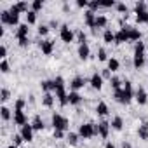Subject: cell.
<instances>
[{
  "mask_svg": "<svg viewBox=\"0 0 148 148\" xmlns=\"http://www.w3.org/2000/svg\"><path fill=\"white\" fill-rule=\"evenodd\" d=\"M64 136V131H58V129H54V138L56 139H61Z\"/></svg>",
  "mask_w": 148,
  "mask_h": 148,
  "instance_id": "816d5d0a",
  "label": "cell"
},
{
  "mask_svg": "<svg viewBox=\"0 0 148 148\" xmlns=\"http://www.w3.org/2000/svg\"><path fill=\"white\" fill-rule=\"evenodd\" d=\"M103 40H105V44H112V42H115V33H113L112 30H105V33H103Z\"/></svg>",
  "mask_w": 148,
  "mask_h": 148,
  "instance_id": "484cf974",
  "label": "cell"
},
{
  "mask_svg": "<svg viewBox=\"0 0 148 148\" xmlns=\"http://www.w3.org/2000/svg\"><path fill=\"white\" fill-rule=\"evenodd\" d=\"M101 7V2H89V11H96V9H99Z\"/></svg>",
  "mask_w": 148,
  "mask_h": 148,
  "instance_id": "7dc6e473",
  "label": "cell"
},
{
  "mask_svg": "<svg viewBox=\"0 0 148 148\" xmlns=\"http://www.w3.org/2000/svg\"><path fill=\"white\" fill-rule=\"evenodd\" d=\"M9 148H18V146H16V145H11V146H9Z\"/></svg>",
  "mask_w": 148,
  "mask_h": 148,
  "instance_id": "680465c9",
  "label": "cell"
},
{
  "mask_svg": "<svg viewBox=\"0 0 148 148\" xmlns=\"http://www.w3.org/2000/svg\"><path fill=\"white\" fill-rule=\"evenodd\" d=\"M89 56H91V49H89V44H80V45H79V58H80L82 61H86Z\"/></svg>",
  "mask_w": 148,
  "mask_h": 148,
  "instance_id": "5bb4252c",
  "label": "cell"
},
{
  "mask_svg": "<svg viewBox=\"0 0 148 148\" xmlns=\"http://www.w3.org/2000/svg\"><path fill=\"white\" fill-rule=\"evenodd\" d=\"M106 23H108V19H106V16H96V28H105L106 26Z\"/></svg>",
  "mask_w": 148,
  "mask_h": 148,
  "instance_id": "1f68e13d",
  "label": "cell"
},
{
  "mask_svg": "<svg viewBox=\"0 0 148 148\" xmlns=\"http://www.w3.org/2000/svg\"><path fill=\"white\" fill-rule=\"evenodd\" d=\"M134 99L138 101V105H146V101H148V96H146V91H145L141 86L136 89V92H134Z\"/></svg>",
  "mask_w": 148,
  "mask_h": 148,
  "instance_id": "52a82bcc",
  "label": "cell"
},
{
  "mask_svg": "<svg viewBox=\"0 0 148 148\" xmlns=\"http://www.w3.org/2000/svg\"><path fill=\"white\" fill-rule=\"evenodd\" d=\"M110 84H112V87H113V91H119V89H122V80L119 79V77H112L110 79Z\"/></svg>",
  "mask_w": 148,
  "mask_h": 148,
  "instance_id": "f1b7e54d",
  "label": "cell"
},
{
  "mask_svg": "<svg viewBox=\"0 0 148 148\" xmlns=\"http://www.w3.org/2000/svg\"><path fill=\"white\" fill-rule=\"evenodd\" d=\"M96 113L99 115V117H106L108 115V105L106 103H98V106H96Z\"/></svg>",
  "mask_w": 148,
  "mask_h": 148,
  "instance_id": "603a6c76",
  "label": "cell"
},
{
  "mask_svg": "<svg viewBox=\"0 0 148 148\" xmlns=\"http://www.w3.org/2000/svg\"><path fill=\"white\" fill-rule=\"evenodd\" d=\"M19 134L23 136V139H25V141H28V143H30V141L33 139V127H32V124H26V125H23Z\"/></svg>",
  "mask_w": 148,
  "mask_h": 148,
  "instance_id": "9c48e42d",
  "label": "cell"
},
{
  "mask_svg": "<svg viewBox=\"0 0 148 148\" xmlns=\"http://www.w3.org/2000/svg\"><path fill=\"white\" fill-rule=\"evenodd\" d=\"M77 38H79V44H87V35L80 30V32H77Z\"/></svg>",
  "mask_w": 148,
  "mask_h": 148,
  "instance_id": "60d3db41",
  "label": "cell"
},
{
  "mask_svg": "<svg viewBox=\"0 0 148 148\" xmlns=\"http://www.w3.org/2000/svg\"><path fill=\"white\" fill-rule=\"evenodd\" d=\"M117 9H119V12H125V14H127V5H125V4H122V2L117 4Z\"/></svg>",
  "mask_w": 148,
  "mask_h": 148,
  "instance_id": "f907efd6",
  "label": "cell"
},
{
  "mask_svg": "<svg viewBox=\"0 0 148 148\" xmlns=\"http://www.w3.org/2000/svg\"><path fill=\"white\" fill-rule=\"evenodd\" d=\"M42 105L47 106V108H51V106L54 105V94H52V92H45L44 98H42Z\"/></svg>",
  "mask_w": 148,
  "mask_h": 148,
  "instance_id": "7402d4cb",
  "label": "cell"
},
{
  "mask_svg": "<svg viewBox=\"0 0 148 148\" xmlns=\"http://www.w3.org/2000/svg\"><path fill=\"white\" fill-rule=\"evenodd\" d=\"M0 58H2V59H5V58H7V47H5V45L0 47Z\"/></svg>",
  "mask_w": 148,
  "mask_h": 148,
  "instance_id": "681fc988",
  "label": "cell"
},
{
  "mask_svg": "<svg viewBox=\"0 0 148 148\" xmlns=\"http://www.w3.org/2000/svg\"><path fill=\"white\" fill-rule=\"evenodd\" d=\"M0 21L2 25H9V26H19V16L18 14H12L11 11H2L0 12Z\"/></svg>",
  "mask_w": 148,
  "mask_h": 148,
  "instance_id": "3957f363",
  "label": "cell"
},
{
  "mask_svg": "<svg viewBox=\"0 0 148 148\" xmlns=\"http://www.w3.org/2000/svg\"><path fill=\"white\" fill-rule=\"evenodd\" d=\"M26 21H28L26 25H35L37 23V12L35 11H28L26 12Z\"/></svg>",
  "mask_w": 148,
  "mask_h": 148,
  "instance_id": "4dcf8cb0",
  "label": "cell"
},
{
  "mask_svg": "<svg viewBox=\"0 0 148 148\" xmlns=\"http://www.w3.org/2000/svg\"><path fill=\"white\" fill-rule=\"evenodd\" d=\"M37 32H38V35H40V37H45V35L49 33V26H47V25H40Z\"/></svg>",
  "mask_w": 148,
  "mask_h": 148,
  "instance_id": "ab89813d",
  "label": "cell"
},
{
  "mask_svg": "<svg viewBox=\"0 0 148 148\" xmlns=\"http://www.w3.org/2000/svg\"><path fill=\"white\" fill-rule=\"evenodd\" d=\"M86 86V79L84 77H75L71 82H70V87L73 89V91H79V89H82Z\"/></svg>",
  "mask_w": 148,
  "mask_h": 148,
  "instance_id": "9a60e30c",
  "label": "cell"
},
{
  "mask_svg": "<svg viewBox=\"0 0 148 148\" xmlns=\"http://www.w3.org/2000/svg\"><path fill=\"white\" fill-rule=\"evenodd\" d=\"M9 98H11V92H9V89H5V87H4L2 91H0V99H2V101L5 103Z\"/></svg>",
  "mask_w": 148,
  "mask_h": 148,
  "instance_id": "f35d334b",
  "label": "cell"
},
{
  "mask_svg": "<svg viewBox=\"0 0 148 148\" xmlns=\"http://www.w3.org/2000/svg\"><path fill=\"white\" fill-rule=\"evenodd\" d=\"M42 7H44V2H42V0H33V2H32V11L38 12Z\"/></svg>",
  "mask_w": 148,
  "mask_h": 148,
  "instance_id": "74e56055",
  "label": "cell"
},
{
  "mask_svg": "<svg viewBox=\"0 0 148 148\" xmlns=\"http://www.w3.org/2000/svg\"><path fill=\"white\" fill-rule=\"evenodd\" d=\"M120 68V63H119V59H115V58H110L108 59V70L110 71H117Z\"/></svg>",
  "mask_w": 148,
  "mask_h": 148,
  "instance_id": "83f0119b",
  "label": "cell"
},
{
  "mask_svg": "<svg viewBox=\"0 0 148 148\" xmlns=\"http://www.w3.org/2000/svg\"><path fill=\"white\" fill-rule=\"evenodd\" d=\"M138 134H139V139L148 141V122H145V124H141V125H139Z\"/></svg>",
  "mask_w": 148,
  "mask_h": 148,
  "instance_id": "ffe728a7",
  "label": "cell"
},
{
  "mask_svg": "<svg viewBox=\"0 0 148 148\" xmlns=\"http://www.w3.org/2000/svg\"><path fill=\"white\" fill-rule=\"evenodd\" d=\"M0 113H2V119H4V120H11V117H12V113H11V110H9L7 106H2V108H0Z\"/></svg>",
  "mask_w": 148,
  "mask_h": 148,
  "instance_id": "836d02e7",
  "label": "cell"
},
{
  "mask_svg": "<svg viewBox=\"0 0 148 148\" xmlns=\"http://www.w3.org/2000/svg\"><path fill=\"white\" fill-rule=\"evenodd\" d=\"M89 84L94 87V89H101L103 87V77H101V73H92V77H91V80H89Z\"/></svg>",
  "mask_w": 148,
  "mask_h": 148,
  "instance_id": "4fadbf2b",
  "label": "cell"
},
{
  "mask_svg": "<svg viewBox=\"0 0 148 148\" xmlns=\"http://www.w3.org/2000/svg\"><path fill=\"white\" fill-rule=\"evenodd\" d=\"M40 51H42L45 56H51L52 51H54V42H52V40H42V42H40Z\"/></svg>",
  "mask_w": 148,
  "mask_h": 148,
  "instance_id": "30bf717a",
  "label": "cell"
},
{
  "mask_svg": "<svg viewBox=\"0 0 148 148\" xmlns=\"http://www.w3.org/2000/svg\"><path fill=\"white\" fill-rule=\"evenodd\" d=\"M0 71H2V73H9L11 71V66H9V61L7 59L0 61Z\"/></svg>",
  "mask_w": 148,
  "mask_h": 148,
  "instance_id": "e575fe53",
  "label": "cell"
},
{
  "mask_svg": "<svg viewBox=\"0 0 148 148\" xmlns=\"http://www.w3.org/2000/svg\"><path fill=\"white\" fill-rule=\"evenodd\" d=\"M14 124L21 125V127L28 124V119H26V115H25L23 110H14Z\"/></svg>",
  "mask_w": 148,
  "mask_h": 148,
  "instance_id": "ba28073f",
  "label": "cell"
},
{
  "mask_svg": "<svg viewBox=\"0 0 148 148\" xmlns=\"http://www.w3.org/2000/svg\"><path fill=\"white\" fill-rule=\"evenodd\" d=\"M77 5H79V7H89V2H87V0H79Z\"/></svg>",
  "mask_w": 148,
  "mask_h": 148,
  "instance_id": "db71d44e",
  "label": "cell"
},
{
  "mask_svg": "<svg viewBox=\"0 0 148 148\" xmlns=\"http://www.w3.org/2000/svg\"><path fill=\"white\" fill-rule=\"evenodd\" d=\"M32 127H33V131H42L45 125H44V120L37 115V117L33 119V122H32Z\"/></svg>",
  "mask_w": 148,
  "mask_h": 148,
  "instance_id": "d4e9b609",
  "label": "cell"
},
{
  "mask_svg": "<svg viewBox=\"0 0 148 148\" xmlns=\"http://www.w3.org/2000/svg\"><path fill=\"white\" fill-rule=\"evenodd\" d=\"M79 132H68V136H66V139H68V143L70 145H77L79 143Z\"/></svg>",
  "mask_w": 148,
  "mask_h": 148,
  "instance_id": "f546056e",
  "label": "cell"
},
{
  "mask_svg": "<svg viewBox=\"0 0 148 148\" xmlns=\"http://www.w3.org/2000/svg\"><path fill=\"white\" fill-rule=\"evenodd\" d=\"M18 42H19V45H21V47H26V45L30 44V40H28V38H21V40H18Z\"/></svg>",
  "mask_w": 148,
  "mask_h": 148,
  "instance_id": "11a10c76",
  "label": "cell"
},
{
  "mask_svg": "<svg viewBox=\"0 0 148 148\" xmlns=\"http://www.w3.org/2000/svg\"><path fill=\"white\" fill-rule=\"evenodd\" d=\"M59 37L64 44H71L73 40H75V33H73V30L68 26V25H63L61 30H59Z\"/></svg>",
  "mask_w": 148,
  "mask_h": 148,
  "instance_id": "5b68a950",
  "label": "cell"
},
{
  "mask_svg": "<svg viewBox=\"0 0 148 148\" xmlns=\"http://www.w3.org/2000/svg\"><path fill=\"white\" fill-rule=\"evenodd\" d=\"M101 77H103V79H112V71H110V70L106 68V70H105V71L101 73Z\"/></svg>",
  "mask_w": 148,
  "mask_h": 148,
  "instance_id": "f5cc1de1",
  "label": "cell"
},
{
  "mask_svg": "<svg viewBox=\"0 0 148 148\" xmlns=\"http://www.w3.org/2000/svg\"><path fill=\"white\" fill-rule=\"evenodd\" d=\"M129 40H132V42H139L141 40V32L138 30V28H129Z\"/></svg>",
  "mask_w": 148,
  "mask_h": 148,
  "instance_id": "44dd1931",
  "label": "cell"
},
{
  "mask_svg": "<svg viewBox=\"0 0 148 148\" xmlns=\"http://www.w3.org/2000/svg\"><path fill=\"white\" fill-rule=\"evenodd\" d=\"M122 148H132V145H131L129 141H124V143H122Z\"/></svg>",
  "mask_w": 148,
  "mask_h": 148,
  "instance_id": "9f6ffc18",
  "label": "cell"
},
{
  "mask_svg": "<svg viewBox=\"0 0 148 148\" xmlns=\"http://www.w3.org/2000/svg\"><path fill=\"white\" fill-rule=\"evenodd\" d=\"M132 64H134V68H143V64H145V52H134Z\"/></svg>",
  "mask_w": 148,
  "mask_h": 148,
  "instance_id": "2e32d148",
  "label": "cell"
},
{
  "mask_svg": "<svg viewBox=\"0 0 148 148\" xmlns=\"http://www.w3.org/2000/svg\"><path fill=\"white\" fill-rule=\"evenodd\" d=\"M112 127H113L115 131H122V127H124V120H122V117H113V120H112Z\"/></svg>",
  "mask_w": 148,
  "mask_h": 148,
  "instance_id": "4316f807",
  "label": "cell"
},
{
  "mask_svg": "<svg viewBox=\"0 0 148 148\" xmlns=\"http://www.w3.org/2000/svg\"><path fill=\"white\" fill-rule=\"evenodd\" d=\"M129 28H131V26L120 28V30L115 33V44H124V42L129 40Z\"/></svg>",
  "mask_w": 148,
  "mask_h": 148,
  "instance_id": "8992f818",
  "label": "cell"
},
{
  "mask_svg": "<svg viewBox=\"0 0 148 148\" xmlns=\"http://www.w3.org/2000/svg\"><path fill=\"white\" fill-rule=\"evenodd\" d=\"M28 32H30L28 25H19L18 30H16V37H18V40H21V38H28Z\"/></svg>",
  "mask_w": 148,
  "mask_h": 148,
  "instance_id": "ac0fdd59",
  "label": "cell"
},
{
  "mask_svg": "<svg viewBox=\"0 0 148 148\" xmlns=\"http://www.w3.org/2000/svg\"><path fill=\"white\" fill-rule=\"evenodd\" d=\"M98 59H99V61H108V54H106L105 49H99V51H98Z\"/></svg>",
  "mask_w": 148,
  "mask_h": 148,
  "instance_id": "7bdbcfd3",
  "label": "cell"
},
{
  "mask_svg": "<svg viewBox=\"0 0 148 148\" xmlns=\"http://www.w3.org/2000/svg\"><path fill=\"white\" fill-rule=\"evenodd\" d=\"M98 134H99V131H98V124H91V122H87V124H80V127H79V136L84 138V139H89V138L98 136Z\"/></svg>",
  "mask_w": 148,
  "mask_h": 148,
  "instance_id": "7a4b0ae2",
  "label": "cell"
},
{
  "mask_svg": "<svg viewBox=\"0 0 148 148\" xmlns=\"http://www.w3.org/2000/svg\"><path fill=\"white\" fill-rule=\"evenodd\" d=\"M40 87L44 92H51L52 91V80H42L40 82Z\"/></svg>",
  "mask_w": 148,
  "mask_h": 148,
  "instance_id": "d6a6232c",
  "label": "cell"
},
{
  "mask_svg": "<svg viewBox=\"0 0 148 148\" xmlns=\"http://www.w3.org/2000/svg\"><path fill=\"white\" fill-rule=\"evenodd\" d=\"M25 106H26V101H25L23 98H19V99L16 101V108H14V110H23Z\"/></svg>",
  "mask_w": 148,
  "mask_h": 148,
  "instance_id": "f6af8a7d",
  "label": "cell"
},
{
  "mask_svg": "<svg viewBox=\"0 0 148 148\" xmlns=\"http://www.w3.org/2000/svg\"><path fill=\"white\" fill-rule=\"evenodd\" d=\"M68 124H70L68 119L63 117L61 113H54V115H52V127H54V129H58V131H66V129L70 127Z\"/></svg>",
  "mask_w": 148,
  "mask_h": 148,
  "instance_id": "277c9868",
  "label": "cell"
},
{
  "mask_svg": "<svg viewBox=\"0 0 148 148\" xmlns=\"http://www.w3.org/2000/svg\"><path fill=\"white\" fill-rule=\"evenodd\" d=\"M146 25H148V19H146Z\"/></svg>",
  "mask_w": 148,
  "mask_h": 148,
  "instance_id": "91938a15",
  "label": "cell"
},
{
  "mask_svg": "<svg viewBox=\"0 0 148 148\" xmlns=\"http://www.w3.org/2000/svg\"><path fill=\"white\" fill-rule=\"evenodd\" d=\"M96 12H92V11H87L86 14H84V21H86V25L89 26V28H96Z\"/></svg>",
  "mask_w": 148,
  "mask_h": 148,
  "instance_id": "8fae6325",
  "label": "cell"
},
{
  "mask_svg": "<svg viewBox=\"0 0 148 148\" xmlns=\"http://www.w3.org/2000/svg\"><path fill=\"white\" fill-rule=\"evenodd\" d=\"M134 52H145V42H136V45H134Z\"/></svg>",
  "mask_w": 148,
  "mask_h": 148,
  "instance_id": "ee69618b",
  "label": "cell"
},
{
  "mask_svg": "<svg viewBox=\"0 0 148 148\" xmlns=\"http://www.w3.org/2000/svg\"><path fill=\"white\" fill-rule=\"evenodd\" d=\"M110 127H112V124H110V122H106V120H101V122L98 124V131H99V136H101V138H108Z\"/></svg>",
  "mask_w": 148,
  "mask_h": 148,
  "instance_id": "7c38bea8",
  "label": "cell"
},
{
  "mask_svg": "<svg viewBox=\"0 0 148 148\" xmlns=\"http://www.w3.org/2000/svg\"><path fill=\"white\" fill-rule=\"evenodd\" d=\"M139 12H148V7L145 2H136V14H139Z\"/></svg>",
  "mask_w": 148,
  "mask_h": 148,
  "instance_id": "8d00e7d4",
  "label": "cell"
},
{
  "mask_svg": "<svg viewBox=\"0 0 148 148\" xmlns=\"http://www.w3.org/2000/svg\"><path fill=\"white\" fill-rule=\"evenodd\" d=\"M12 139H14V143H12V145H16V146H19V145H21V143L25 141L21 134H14V138H12Z\"/></svg>",
  "mask_w": 148,
  "mask_h": 148,
  "instance_id": "bcb514c9",
  "label": "cell"
},
{
  "mask_svg": "<svg viewBox=\"0 0 148 148\" xmlns=\"http://www.w3.org/2000/svg\"><path fill=\"white\" fill-rule=\"evenodd\" d=\"M68 103H70V105H80V103H82V96H80L77 91H71V92L68 94Z\"/></svg>",
  "mask_w": 148,
  "mask_h": 148,
  "instance_id": "d6986e66",
  "label": "cell"
},
{
  "mask_svg": "<svg viewBox=\"0 0 148 148\" xmlns=\"http://www.w3.org/2000/svg\"><path fill=\"white\" fill-rule=\"evenodd\" d=\"M115 2L113 0H101V7H113Z\"/></svg>",
  "mask_w": 148,
  "mask_h": 148,
  "instance_id": "c3c4849f",
  "label": "cell"
},
{
  "mask_svg": "<svg viewBox=\"0 0 148 148\" xmlns=\"http://www.w3.org/2000/svg\"><path fill=\"white\" fill-rule=\"evenodd\" d=\"M146 19H148V12H139V14H136V21H138V23H146Z\"/></svg>",
  "mask_w": 148,
  "mask_h": 148,
  "instance_id": "b9f144b4",
  "label": "cell"
},
{
  "mask_svg": "<svg viewBox=\"0 0 148 148\" xmlns=\"http://www.w3.org/2000/svg\"><path fill=\"white\" fill-rule=\"evenodd\" d=\"M14 7L18 9L19 14H21V12H28V4H26V2H18V4H14Z\"/></svg>",
  "mask_w": 148,
  "mask_h": 148,
  "instance_id": "d590c367",
  "label": "cell"
},
{
  "mask_svg": "<svg viewBox=\"0 0 148 148\" xmlns=\"http://www.w3.org/2000/svg\"><path fill=\"white\" fill-rule=\"evenodd\" d=\"M105 148H117V146H115V145H113V143H110V141H108V143H106V145H105Z\"/></svg>",
  "mask_w": 148,
  "mask_h": 148,
  "instance_id": "6f0895ef",
  "label": "cell"
},
{
  "mask_svg": "<svg viewBox=\"0 0 148 148\" xmlns=\"http://www.w3.org/2000/svg\"><path fill=\"white\" fill-rule=\"evenodd\" d=\"M58 89H64V80H63V77H56V79L52 80V91L56 92Z\"/></svg>",
  "mask_w": 148,
  "mask_h": 148,
  "instance_id": "cb8c5ba5",
  "label": "cell"
},
{
  "mask_svg": "<svg viewBox=\"0 0 148 148\" xmlns=\"http://www.w3.org/2000/svg\"><path fill=\"white\" fill-rule=\"evenodd\" d=\"M56 98H58V101H59V105H61V106L70 105V103H68V94H66V91H64V89H58V91H56Z\"/></svg>",
  "mask_w": 148,
  "mask_h": 148,
  "instance_id": "e0dca14e",
  "label": "cell"
},
{
  "mask_svg": "<svg viewBox=\"0 0 148 148\" xmlns=\"http://www.w3.org/2000/svg\"><path fill=\"white\" fill-rule=\"evenodd\" d=\"M113 98H115V101H119V103H122V105H127V103L134 98L132 84H131L129 80H125L124 86H122V89H119V91L113 92Z\"/></svg>",
  "mask_w": 148,
  "mask_h": 148,
  "instance_id": "6da1fadb",
  "label": "cell"
}]
</instances>
